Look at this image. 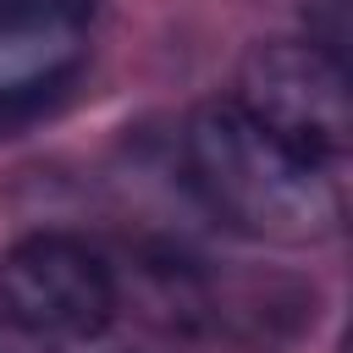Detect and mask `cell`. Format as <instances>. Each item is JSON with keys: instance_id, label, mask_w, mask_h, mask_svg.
I'll list each match as a JSON object with an SVG mask.
<instances>
[{"instance_id": "obj_4", "label": "cell", "mask_w": 353, "mask_h": 353, "mask_svg": "<svg viewBox=\"0 0 353 353\" xmlns=\"http://www.w3.org/2000/svg\"><path fill=\"white\" fill-rule=\"evenodd\" d=\"M94 0H0V138L39 121L88 61Z\"/></svg>"}, {"instance_id": "obj_5", "label": "cell", "mask_w": 353, "mask_h": 353, "mask_svg": "<svg viewBox=\"0 0 353 353\" xmlns=\"http://www.w3.org/2000/svg\"><path fill=\"white\" fill-rule=\"evenodd\" d=\"M298 22L309 50L347 66V0H298Z\"/></svg>"}, {"instance_id": "obj_2", "label": "cell", "mask_w": 353, "mask_h": 353, "mask_svg": "<svg viewBox=\"0 0 353 353\" xmlns=\"http://www.w3.org/2000/svg\"><path fill=\"white\" fill-rule=\"evenodd\" d=\"M116 265L72 232H33L0 259V320L44 342H94L121 314Z\"/></svg>"}, {"instance_id": "obj_3", "label": "cell", "mask_w": 353, "mask_h": 353, "mask_svg": "<svg viewBox=\"0 0 353 353\" xmlns=\"http://www.w3.org/2000/svg\"><path fill=\"white\" fill-rule=\"evenodd\" d=\"M265 132L281 143L342 165L353 116H347V66L325 61L303 39H270L254 44L237 66V94H232Z\"/></svg>"}, {"instance_id": "obj_6", "label": "cell", "mask_w": 353, "mask_h": 353, "mask_svg": "<svg viewBox=\"0 0 353 353\" xmlns=\"http://www.w3.org/2000/svg\"><path fill=\"white\" fill-rule=\"evenodd\" d=\"M0 353H61V347L33 336V331H22V325H11V320H0Z\"/></svg>"}, {"instance_id": "obj_1", "label": "cell", "mask_w": 353, "mask_h": 353, "mask_svg": "<svg viewBox=\"0 0 353 353\" xmlns=\"http://www.w3.org/2000/svg\"><path fill=\"white\" fill-rule=\"evenodd\" d=\"M182 160L204 210L221 215L243 237L309 248V243L336 237L347 221L342 165H325L281 143L237 99H204L188 116Z\"/></svg>"}]
</instances>
